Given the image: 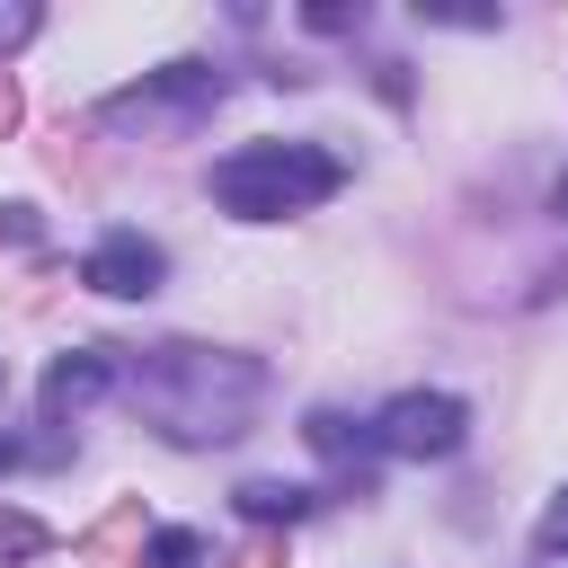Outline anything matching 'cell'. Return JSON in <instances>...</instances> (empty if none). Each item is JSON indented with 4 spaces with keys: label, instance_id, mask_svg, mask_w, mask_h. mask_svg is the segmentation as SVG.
Listing matches in <instances>:
<instances>
[{
    "label": "cell",
    "instance_id": "1",
    "mask_svg": "<svg viewBox=\"0 0 568 568\" xmlns=\"http://www.w3.org/2000/svg\"><path fill=\"white\" fill-rule=\"evenodd\" d=\"M133 390H142V417L169 444H231L248 426L266 373L248 355H222V346H151Z\"/></svg>",
    "mask_w": 568,
    "mask_h": 568
},
{
    "label": "cell",
    "instance_id": "2",
    "mask_svg": "<svg viewBox=\"0 0 568 568\" xmlns=\"http://www.w3.org/2000/svg\"><path fill=\"white\" fill-rule=\"evenodd\" d=\"M346 186V160L320 142H240L231 160H213V204L240 222H275V213H311Z\"/></svg>",
    "mask_w": 568,
    "mask_h": 568
},
{
    "label": "cell",
    "instance_id": "3",
    "mask_svg": "<svg viewBox=\"0 0 568 568\" xmlns=\"http://www.w3.org/2000/svg\"><path fill=\"white\" fill-rule=\"evenodd\" d=\"M462 435H470V408L453 390H399L373 417V444L399 453V462H444V453H462Z\"/></svg>",
    "mask_w": 568,
    "mask_h": 568
},
{
    "label": "cell",
    "instance_id": "4",
    "mask_svg": "<svg viewBox=\"0 0 568 568\" xmlns=\"http://www.w3.org/2000/svg\"><path fill=\"white\" fill-rule=\"evenodd\" d=\"M160 275H169V257H160L142 231H106V240L80 257V284L106 293V302H142V293H160Z\"/></svg>",
    "mask_w": 568,
    "mask_h": 568
},
{
    "label": "cell",
    "instance_id": "5",
    "mask_svg": "<svg viewBox=\"0 0 568 568\" xmlns=\"http://www.w3.org/2000/svg\"><path fill=\"white\" fill-rule=\"evenodd\" d=\"M106 382H115V355H106V346H71V355H53V364H44V426L80 417Z\"/></svg>",
    "mask_w": 568,
    "mask_h": 568
},
{
    "label": "cell",
    "instance_id": "6",
    "mask_svg": "<svg viewBox=\"0 0 568 568\" xmlns=\"http://www.w3.org/2000/svg\"><path fill=\"white\" fill-rule=\"evenodd\" d=\"M302 435H311V453H320V462H346V470H355V462H364V444H373V426H355L346 408H311V426H302ZM355 488H364V470H355Z\"/></svg>",
    "mask_w": 568,
    "mask_h": 568
},
{
    "label": "cell",
    "instance_id": "7",
    "mask_svg": "<svg viewBox=\"0 0 568 568\" xmlns=\"http://www.w3.org/2000/svg\"><path fill=\"white\" fill-rule=\"evenodd\" d=\"M311 506H320V497L293 488V479H248V488H240V515H248V524H302Z\"/></svg>",
    "mask_w": 568,
    "mask_h": 568
},
{
    "label": "cell",
    "instance_id": "8",
    "mask_svg": "<svg viewBox=\"0 0 568 568\" xmlns=\"http://www.w3.org/2000/svg\"><path fill=\"white\" fill-rule=\"evenodd\" d=\"M44 550H53V532H44L36 515H9V506H0V559H44Z\"/></svg>",
    "mask_w": 568,
    "mask_h": 568
},
{
    "label": "cell",
    "instance_id": "9",
    "mask_svg": "<svg viewBox=\"0 0 568 568\" xmlns=\"http://www.w3.org/2000/svg\"><path fill=\"white\" fill-rule=\"evenodd\" d=\"M532 550H541V559H568V488L541 506V524H532Z\"/></svg>",
    "mask_w": 568,
    "mask_h": 568
},
{
    "label": "cell",
    "instance_id": "10",
    "mask_svg": "<svg viewBox=\"0 0 568 568\" xmlns=\"http://www.w3.org/2000/svg\"><path fill=\"white\" fill-rule=\"evenodd\" d=\"M151 568H204V541L195 532H160L151 541Z\"/></svg>",
    "mask_w": 568,
    "mask_h": 568
},
{
    "label": "cell",
    "instance_id": "11",
    "mask_svg": "<svg viewBox=\"0 0 568 568\" xmlns=\"http://www.w3.org/2000/svg\"><path fill=\"white\" fill-rule=\"evenodd\" d=\"M231 568H275V541H257V550H240Z\"/></svg>",
    "mask_w": 568,
    "mask_h": 568
},
{
    "label": "cell",
    "instance_id": "12",
    "mask_svg": "<svg viewBox=\"0 0 568 568\" xmlns=\"http://www.w3.org/2000/svg\"><path fill=\"white\" fill-rule=\"evenodd\" d=\"M9 115H18V89H9V80H0V133H9Z\"/></svg>",
    "mask_w": 568,
    "mask_h": 568
},
{
    "label": "cell",
    "instance_id": "13",
    "mask_svg": "<svg viewBox=\"0 0 568 568\" xmlns=\"http://www.w3.org/2000/svg\"><path fill=\"white\" fill-rule=\"evenodd\" d=\"M0 382H9V373H0Z\"/></svg>",
    "mask_w": 568,
    "mask_h": 568
}]
</instances>
